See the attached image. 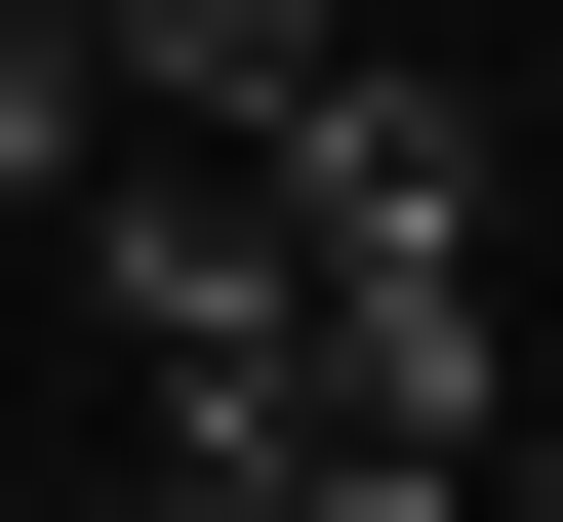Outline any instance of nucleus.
<instances>
[{
  "mask_svg": "<svg viewBox=\"0 0 563 522\" xmlns=\"http://www.w3.org/2000/svg\"><path fill=\"white\" fill-rule=\"evenodd\" d=\"M483 522H563V442H483Z\"/></svg>",
  "mask_w": 563,
  "mask_h": 522,
  "instance_id": "nucleus-2",
  "label": "nucleus"
},
{
  "mask_svg": "<svg viewBox=\"0 0 563 522\" xmlns=\"http://www.w3.org/2000/svg\"><path fill=\"white\" fill-rule=\"evenodd\" d=\"M41 201H81V162H41V121H0V281H41Z\"/></svg>",
  "mask_w": 563,
  "mask_h": 522,
  "instance_id": "nucleus-1",
  "label": "nucleus"
}]
</instances>
